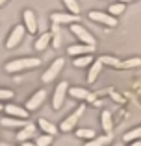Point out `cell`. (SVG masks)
Listing matches in <instances>:
<instances>
[{
	"instance_id": "52a82bcc",
	"label": "cell",
	"mask_w": 141,
	"mask_h": 146,
	"mask_svg": "<svg viewBox=\"0 0 141 146\" xmlns=\"http://www.w3.org/2000/svg\"><path fill=\"white\" fill-rule=\"evenodd\" d=\"M24 33H26V28H24V24H17V26H13V30L9 32V37H7V41H6V48H15V46H19V44L22 43V39H24Z\"/></svg>"
},
{
	"instance_id": "6da1fadb",
	"label": "cell",
	"mask_w": 141,
	"mask_h": 146,
	"mask_svg": "<svg viewBox=\"0 0 141 146\" xmlns=\"http://www.w3.org/2000/svg\"><path fill=\"white\" fill-rule=\"evenodd\" d=\"M41 65V59L39 57H19V59H11L6 63L4 70L7 74H17V72H22V70H30V68H37Z\"/></svg>"
},
{
	"instance_id": "d6986e66",
	"label": "cell",
	"mask_w": 141,
	"mask_h": 146,
	"mask_svg": "<svg viewBox=\"0 0 141 146\" xmlns=\"http://www.w3.org/2000/svg\"><path fill=\"white\" fill-rule=\"evenodd\" d=\"M39 128H41V131L43 133H47V135H52L54 137L56 133L59 131V126H56V124H52L50 120H47V118H39Z\"/></svg>"
},
{
	"instance_id": "9a60e30c",
	"label": "cell",
	"mask_w": 141,
	"mask_h": 146,
	"mask_svg": "<svg viewBox=\"0 0 141 146\" xmlns=\"http://www.w3.org/2000/svg\"><path fill=\"white\" fill-rule=\"evenodd\" d=\"M112 141H113L112 133H104V135H97L91 141H86L84 146H108V144H112Z\"/></svg>"
},
{
	"instance_id": "4dcf8cb0",
	"label": "cell",
	"mask_w": 141,
	"mask_h": 146,
	"mask_svg": "<svg viewBox=\"0 0 141 146\" xmlns=\"http://www.w3.org/2000/svg\"><path fill=\"white\" fill-rule=\"evenodd\" d=\"M110 96H112L113 100H115V102H124V98H123V96H119L117 93H113L112 89H110Z\"/></svg>"
},
{
	"instance_id": "9c48e42d",
	"label": "cell",
	"mask_w": 141,
	"mask_h": 146,
	"mask_svg": "<svg viewBox=\"0 0 141 146\" xmlns=\"http://www.w3.org/2000/svg\"><path fill=\"white\" fill-rule=\"evenodd\" d=\"M50 21L54 22V24H76V22H80V17L78 15H72V13H61V11H54V13H50Z\"/></svg>"
},
{
	"instance_id": "603a6c76",
	"label": "cell",
	"mask_w": 141,
	"mask_h": 146,
	"mask_svg": "<svg viewBox=\"0 0 141 146\" xmlns=\"http://www.w3.org/2000/svg\"><path fill=\"white\" fill-rule=\"evenodd\" d=\"M123 141H124V143H134V141H141V126L128 129V131L123 135Z\"/></svg>"
},
{
	"instance_id": "e575fe53",
	"label": "cell",
	"mask_w": 141,
	"mask_h": 146,
	"mask_svg": "<svg viewBox=\"0 0 141 146\" xmlns=\"http://www.w3.org/2000/svg\"><path fill=\"white\" fill-rule=\"evenodd\" d=\"M6 2H7V0H0V7H2V6H4Z\"/></svg>"
},
{
	"instance_id": "cb8c5ba5",
	"label": "cell",
	"mask_w": 141,
	"mask_h": 146,
	"mask_svg": "<svg viewBox=\"0 0 141 146\" xmlns=\"http://www.w3.org/2000/svg\"><path fill=\"white\" fill-rule=\"evenodd\" d=\"M97 59L102 61V65H108V67H113V68H119V65H121V59L115 57V56H106V54H102Z\"/></svg>"
},
{
	"instance_id": "f1b7e54d",
	"label": "cell",
	"mask_w": 141,
	"mask_h": 146,
	"mask_svg": "<svg viewBox=\"0 0 141 146\" xmlns=\"http://www.w3.org/2000/svg\"><path fill=\"white\" fill-rule=\"evenodd\" d=\"M52 139H54V137L47 135V133H43V135H35V144L37 146H50Z\"/></svg>"
},
{
	"instance_id": "2e32d148",
	"label": "cell",
	"mask_w": 141,
	"mask_h": 146,
	"mask_svg": "<svg viewBox=\"0 0 141 146\" xmlns=\"http://www.w3.org/2000/svg\"><path fill=\"white\" fill-rule=\"evenodd\" d=\"M102 67H104V65H102V61H98V59L93 61V65L89 67V72H87V78H86L87 83H95V82H97L98 74L102 72Z\"/></svg>"
},
{
	"instance_id": "3957f363",
	"label": "cell",
	"mask_w": 141,
	"mask_h": 146,
	"mask_svg": "<svg viewBox=\"0 0 141 146\" xmlns=\"http://www.w3.org/2000/svg\"><path fill=\"white\" fill-rule=\"evenodd\" d=\"M84 111H86V106H78L71 115H67V117L61 120V124H59V131H63V133L72 131V129L76 128V124L80 122V118H82Z\"/></svg>"
},
{
	"instance_id": "44dd1931",
	"label": "cell",
	"mask_w": 141,
	"mask_h": 146,
	"mask_svg": "<svg viewBox=\"0 0 141 146\" xmlns=\"http://www.w3.org/2000/svg\"><path fill=\"white\" fill-rule=\"evenodd\" d=\"M50 33H52V48H59L61 46V26L52 22Z\"/></svg>"
},
{
	"instance_id": "4fadbf2b",
	"label": "cell",
	"mask_w": 141,
	"mask_h": 146,
	"mask_svg": "<svg viewBox=\"0 0 141 146\" xmlns=\"http://www.w3.org/2000/svg\"><path fill=\"white\" fill-rule=\"evenodd\" d=\"M35 131H37L35 124L28 122V124H26L24 128H21V129L17 131V141H19V143H26V141H30L33 135H35Z\"/></svg>"
},
{
	"instance_id": "4316f807",
	"label": "cell",
	"mask_w": 141,
	"mask_h": 146,
	"mask_svg": "<svg viewBox=\"0 0 141 146\" xmlns=\"http://www.w3.org/2000/svg\"><path fill=\"white\" fill-rule=\"evenodd\" d=\"M124 9H126V4H123V2H117V4H112V6L108 7V13L112 15V17H121V15L124 13Z\"/></svg>"
},
{
	"instance_id": "d6a6232c",
	"label": "cell",
	"mask_w": 141,
	"mask_h": 146,
	"mask_svg": "<svg viewBox=\"0 0 141 146\" xmlns=\"http://www.w3.org/2000/svg\"><path fill=\"white\" fill-rule=\"evenodd\" d=\"M128 146H141V141H134V143H128Z\"/></svg>"
},
{
	"instance_id": "e0dca14e",
	"label": "cell",
	"mask_w": 141,
	"mask_h": 146,
	"mask_svg": "<svg viewBox=\"0 0 141 146\" xmlns=\"http://www.w3.org/2000/svg\"><path fill=\"white\" fill-rule=\"evenodd\" d=\"M48 44H52V33L50 32H45V33H41V35L37 37L33 48H35L37 52H43V50H47Z\"/></svg>"
},
{
	"instance_id": "5bb4252c",
	"label": "cell",
	"mask_w": 141,
	"mask_h": 146,
	"mask_svg": "<svg viewBox=\"0 0 141 146\" xmlns=\"http://www.w3.org/2000/svg\"><path fill=\"white\" fill-rule=\"evenodd\" d=\"M95 46H87V44H72V46H69L67 48V54L69 56H72V57H78V56H87V54H93L95 52Z\"/></svg>"
},
{
	"instance_id": "484cf974",
	"label": "cell",
	"mask_w": 141,
	"mask_h": 146,
	"mask_svg": "<svg viewBox=\"0 0 141 146\" xmlns=\"http://www.w3.org/2000/svg\"><path fill=\"white\" fill-rule=\"evenodd\" d=\"M141 67V57H128V59H124V61H121V65H119V68H138Z\"/></svg>"
},
{
	"instance_id": "277c9868",
	"label": "cell",
	"mask_w": 141,
	"mask_h": 146,
	"mask_svg": "<svg viewBox=\"0 0 141 146\" xmlns=\"http://www.w3.org/2000/svg\"><path fill=\"white\" fill-rule=\"evenodd\" d=\"M63 67H65V59L63 57H58V59H54L50 65H48V68L43 72V76H41V82L43 83H50L54 82L56 78H58L59 74H61Z\"/></svg>"
},
{
	"instance_id": "30bf717a",
	"label": "cell",
	"mask_w": 141,
	"mask_h": 146,
	"mask_svg": "<svg viewBox=\"0 0 141 146\" xmlns=\"http://www.w3.org/2000/svg\"><path fill=\"white\" fill-rule=\"evenodd\" d=\"M4 111H6V117H15V118H21V120H26L30 117V111L22 106H17V104H6Z\"/></svg>"
},
{
	"instance_id": "d590c367",
	"label": "cell",
	"mask_w": 141,
	"mask_h": 146,
	"mask_svg": "<svg viewBox=\"0 0 141 146\" xmlns=\"http://www.w3.org/2000/svg\"><path fill=\"white\" fill-rule=\"evenodd\" d=\"M0 146H13V144H7V143H0Z\"/></svg>"
},
{
	"instance_id": "7c38bea8",
	"label": "cell",
	"mask_w": 141,
	"mask_h": 146,
	"mask_svg": "<svg viewBox=\"0 0 141 146\" xmlns=\"http://www.w3.org/2000/svg\"><path fill=\"white\" fill-rule=\"evenodd\" d=\"M69 96L74 100H87V102H95V94H91L84 87H69Z\"/></svg>"
},
{
	"instance_id": "ac0fdd59",
	"label": "cell",
	"mask_w": 141,
	"mask_h": 146,
	"mask_svg": "<svg viewBox=\"0 0 141 146\" xmlns=\"http://www.w3.org/2000/svg\"><path fill=\"white\" fill-rule=\"evenodd\" d=\"M0 124H2L4 128L21 129V128H24V126L28 124V120H21V118H15V117H4L2 120H0Z\"/></svg>"
},
{
	"instance_id": "83f0119b",
	"label": "cell",
	"mask_w": 141,
	"mask_h": 146,
	"mask_svg": "<svg viewBox=\"0 0 141 146\" xmlns=\"http://www.w3.org/2000/svg\"><path fill=\"white\" fill-rule=\"evenodd\" d=\"M63 4H65V7L69 9V13L72 15H78L80 13V4H78V0H61Z\"/></svg>"
},
{
	"instance_id": "7a4b0ae2",
	"label": "cell",
	"mask_w": 141,
	"mask_h": 146,
	"mask_svg": "<svg viewBox=\"0 0 141 146\" xmlns=\"http://www.w3.org/2000/svg\"><path fill=\"white\" fill-rule=\"evenodd\" d=\"M71 32H72V35H74L82 44H87V46H95V48H97V39H95L93 33H91L86 26H82L80 22L71 24Z\"/></svg>"
},
{
	"instance_id": "7402d4cb",
	"label": "cell",
	"mask_w": 141,
	"mask_h": 146,
	"mask_svg": "<svg viewBox=\"0 0 141 146\" xmlns=\"http://www.w3.org/2000/svg\"><path fill=\"white\" fill-rule=\"evenodd\" d=\"M93 54H87V56H78L74 57V61H72V65H74L76 68H84V67H91L93 65Z\"/></svg>"
},
{
	"instance_id": "8d00e7d4",
	"label": "cell",
	"mask_w": 141,
	"mask_h": 146,
	"mask_svg": "<svg viewBox=\"0 0 141 146\" xmlns=\"http://www.w3.org/2000/svg\"><path fill=\"white\" fill-rule=\"evenodd\" d=\"M4 109V106H2V102H0V111H2Z\"/></svg>"
},
{
	"instance_id": "1f68e13d",
	"label": "cell",
	"mask_w": 141,
	"mask_h": 146,
	"mask_svg": "<svg viewBox=\"0 0 141 146\" xmlns=\"http://www.w3.org/2000/svg\"><path fill=\"white\" fill-rule=\"evenodd\" d=\"M21 146H37V144L32 143V141H26V143H21Z\"/></svg>"
},
{
	"instance_id": "836d02e7",
	"label": "cell",
	"mask_w": 141,
	"mask_h": 146,
	"mask_svg": "<svg viewBox=\"0 0 141 146\" xmlns=\"http://www.w3.org/2000/svg\"><path fill=\"white\" fill-rule=\"evenodd\" d=\"M119 2H123V4H130V2H136V0H119Z\"/></svg>"
},
{
	"instance_id": "5b68a950",
	"label": "cell",
	"mask_w": 141,
	"mask_h": 146,
	"mask_svg": "<svg viewBox=\"0 0 141 146\" xmlns=\"http://www.w3.org/2000/svg\"><path fill=\"white\" fill-rule=\"evenodd\" d=\"M67 94H69V83L61 80V82H59L58 85H56L54 94H52V107H54L56 111L63 107V104H65V96H67Z\"/></svg>"
},
{
	"instance_id": "d4e9b609",
	"label": "cell",
	"mask_w": 141,
	"mask_h": 146,
	"mask_svg": "<svg viewBox=\"0 0 141 146\" xmlns=\"http://www.w3.org/2000/svg\"><path fill=\"white\" fill-rule=\"evenodd\" d=\"M76 137H78V139L91 141V139L97 137V131H95L93 128H80V129H76Z\"/></svg>"
},
{
	"instance_id": "ffe728a7",
	"label": "cell",
	"mask_w": 141,
	"mask_h": 146,
	"mask_svg": "<svg viewBox=\"0 0 141 146\" xmlns=\"http://www.w3.org/2000/svg\"><path fill=\"white\" fill-rule=\"evenodd\" d=\"M100 126L104 129V133H112L113 129V120H112V113L108 109H102L100 113Z\"/></svg>"
},
{
	"instance_id": "f546056e",
	"label": "cell",
	"mask_w": 141,
	"mask_h": 146,
	"mask_svg": "<svg viewBox=\"0 0 141 146\" xmlns=\"http://www.w3.org/2000/svg\"><path fill=\"white\" fill-rule=\"evenodd\" d=\"M13 96H15L13 91H9V89H2V87H0V102H7V100H11Z\"/></svg>"
},
{
	"instance_id": "8fae6325",
	"label": "cell",
	"mask_w": 141,
	"mask_h": 146,
	"mask_svg": "<svg viewBox=\"0 0 141 146\" xmlns=\"http://www.w3.org/2000/svg\"><path fill=\"white\" fill-rule=\"evenodd\" d=\"M22 21H24V28L28 33H35L37 32V19H35V13L32 9H24L22 11Z\"/></svg>"
},
{
	"instance_id": "ba28073f",
	"label": "cell",
	"mask_w": 141,
	"mask_h": 146,
	"mask_svg": "<svg viewBox=\"0 0 141 146\" xmlns=\"http://www.w3.org/2000/svg\"><path fill=\"white\" fill-rule=\"evenodd\" d=\"M45 100H47V91H43V89H37L35 93L32 94L28 100H26V104H24V107L30 111V113H33V111H37L41 106L45 104Z\"/></svg>"
},
{
	"instance_id": "8992f818",
	"label": "cell",
	"mask_w": 141,
	"mask_h": 146,
	"mask_svg": "<svg viewBox=\"0 0 141 146\" xmlns=\"http://www.w3.org/2000/svg\"><path fill=\"white\" fill-rule=\"evenodd\" d=\"M87 17L91 19V21L98 22V24L106 26V28H115L117 26V19L112 17L110 13H106V11H98V9H91L89 13H87Z\"/></svg>"
}]
</instances>
